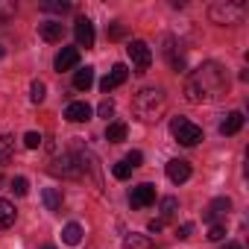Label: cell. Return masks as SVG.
I'll return each instance as SVG.
<instances>
[{
  "instance_id": "6da1fadb",
  "label": "cell",
  "mask_w": 249,
  "mask_h": 249,
  "mask_svg": "<svg viewBox=\"0 0 249 249\" xmlns=\"http://www.w3.org/2000/svg\"><path fill=\"white\" fill-rule=\"evenodd\" d=\"M226 91H229V76H226V68L217 62H202L196 71H191V76L185 82V100L194 106L214 103Z\"/></svg>"
},
{
  "instance_id": "7a4b0ae2",
  "label": "cell",
  "mask_w": 249,
  "mask_h": 249,
  "mask_svg": "<svg viewBox=\"0 0 249 249\" xmlns=\"http://www.w3.org/2000/svg\"><path fill=\"white\" fill-rule=\"evenodd\" d=\"M164 108H167V100H164V91L161 88H144L132 100V111L144 123H156L164 114Z\"/></svg>"
},
{
  "instance_id": "3957f363",
  "label": "cell",
  "mask_w": 249,
  "mask_h": 249,
  "mask_svg": "<svg viewBox=\"0 0 249 249\" xmlns=\"http://www.w3.org/2000/svg\"><path fill=\"white\" fill-rule=\"evenodd\" d=\"M246 15V6L237 3V0H217V3H211L208 9V18L220 27H231V24H240Z\"/></svg>"
},
{
  "instance_id": "277c9868",
  "label": "cell",
  "mask_w": 249,
  "mask_h": 249,
  "mask_svg": "<svg viewBox=\"0 0 249 249\" xmlns=\"http://www.w3.org/2000/svg\"><path fill=\"white\" fill-rule=\"evenodd\" d=\"M170 135L179 144H185V147H196L202 141V129L196 126V123H191L188 117H173L170 120Z\"/></svg>"
},
{
  "instance_id": "5b68a950",
  "label": "cell",
  "mask_w": 249,
  "mask_h": 249,
  "mask_svg": "<svg viewBox=\"0 0 249 249\" xmlns=\"http://www.w3.org/2000/svg\"><path fill=\"white\" fill-rule=\"evenodd\" d=\"M126 53L135 65V73H147V68L153 65V50L147 47V41H129Z\"/></svg>"
},
{
  "instance_id": "8992f818",
  "label": "cell",
  "mask_w": 249,
  "mask_h": 249,
  "mask_svg": "<svg viewBox=\"0 0 249 249\" xmlns=\"http://www.w3.org/2000/svg\"><path fill=\"white\" fill-rule=\"evenodd\" d=\"M153 202H156V185L141 182V185L132 188V194H129V205H132V208H147V205H153Z\"/></svg>"
},
{
  "instance_id": "52a82bcc",
  "label": "cell",
  "mask_w": 249,
  "mask_h": 249,
  "mask_svg": "<svg viewBox=\"0 0 249 249\" xmlns=\"http://www.w3.org/2000/svg\"><path fill=\"white\" fill-rule=\"evenodd\" d=\"M53 173H59V176H79L82 173V167H79V156H71V153H65V156H59L56 161H53V167H50Z\"/></svg>"
},
{
  "instance_id": "ba28073f",
  "label": "cell",
  "mask_w": 249,
  "mask_h": 249,
  "mask_svg": "<svg viewBox=\"0 0 249 249\" xmlns=\"http://www.w3.org/2000/svg\"><path fill=\"white\" fill-rule=\"evenodd\" d=\"M73 36H76V44L79 47H94V24L88 21V18H76V24H73Z\"/></svg>"
},
{
  "instance_id": "9c48e42d",
  "label": "cell",
  "mask_w": 249,
  "mask_h": 249,
  "mask_svg": "<svg viewBox=\"0 0 249 249\" xmlns=\"http://www.w3.org/2000/svg\"><path fill=\"white\" fill-rule=\"evenodd\" d=\"M167 179H170L173 185L188 182V179H191V161H185V159H173V161H167Z\"/></svg>"
},
{
  "instance_id": "30bf717a",
  "label": "cell",
  "mask_w": 249,
  "mask_h": 249,
  "mask_svg": "<svg viewBox=\"0 0 249 249\" xmlns=\"http://www.w3.org/2000/svg\"><path fill=\"white\" fill-rule=\"evenodd\" d=\"M126 76H129V71H126V65H114L111 68V73L108 76H103V82H100V88L108 94V91H114L117 85H123L126 82Z\"/></svg>"
},
{
  "instance_id": "8fae6325",
  "label": "cell",
  "mask_w": 249,
  "mask_h": 249,
  "mask_svg": "<svg viewBox=\"0 0 249 249\" xmlns=\"http://www.w3.org/2000/svg\"><path fill=\"white\" fill-rule=\"evenodd\" d=\"M65 117H68L71 123H85V120L91 117V106H88L85 100H73V103H68Z\"/></svg>"
},
{
  "instance_id": "7c38bea8",
  "label": "cell",
  "mask_w": 249,
  "mask_h": 249,
  "mask_svg": "<svg viewBox=\"0 0 249 249\" xmlns=\"http://www.w3.org/2000/svg\"><path fill=\"white\" fill-rule=\"evenodd\" d=\"M53 65H56V71H59V73H62V71L76 68V65H79V50H76V47H62Z\"/></svg>"
},
{
  "instance_id": "4fadbf2b",
  "label": "cell",
  "mask_w": 249,
  "mask_h": 249,
  "mask_svg": "<svg viewBox=\"0 0 249 249\" xmlns=\"http://www.w3.org/2000/svg\"><path fill=\"white\" fill-rule=\"evenodd\" d=\"M38 33H41V38L50 41V44H56V41L65 38V27H62V21H44V24H38Z\"/></svg>"
},
{
  "instance_id": "5bb4252c",
  "label": "cell",
  "mask_w": 249,
  "mask_h": 249,
  "mask_svg": "<svg viewBox=\"0 0 249 249\" xmlns=\"http://www.w3.org/2000/svg\"><path fill=\"white\" fill-rule=\"evenodd\" d=\"M229 208H231V199H229V196H220V199H214V202H211V208H208L202 217H205V223H217L220 217H226V214H229Z\"/></svg>"
},
{
  "instance_id": "9a60e30c",
  "label": "cell",
  "mask_w": 249,
  "mask_h": 249,
  "mask_svg": "<svg viewBox=\"0 0 249 249\" xmlns=\"http://www.w3.org/2000/svg\"><path fill=\"white\" fill-rule=\"evenodd\" d=\"M240 129H243V114H240V111H229L226 120L220 123V132H223V135H237Z\"/></svg>"
},
{
  "instance_id": "2e32d148",
  "label": "cell",
  "mask_w": 249,
  "mask_h": 249,
  "mask_svg": "<svg viewBox=\"0 0 249 249\" xmlns=\"http://www.w3.org/2000/svg\"><path fill=\"white\" fill-rule=\"evenodd\" d=\"M164 56H167V62H170V68H173L176 73H182V71H185V56H182V50L176 53V41H173V38H167Z\"/></svg>"
},
{
  "instance_id": "e0dca14e",
  "label": "cell",
  "mask_w": 249,
  "mask_h": 249,
  "mask_svg": "<svg viewBox=\"0 0 249 249\" xmlns=\"http://www.w3.org/2000/svg\"><path fill=\"white\" fill-rule=\"evenodd\" d=\"M91 85H94V68H79L73 73V88L76 91H88Z\"/></svg>"
},
{
  "instance_id": "ac0fdd59",
  "label": "cell",
  "mask_w": 249,
  "mask_h": 249,
  "mask_svg": "<svg viewBox=\"0 0 249 249\" xmlns=\"http://www.w3.org/2000/svg\"><path fill=\"white\" fill-rule=\"evenodd\" d=\"M15 205L9 202V199H3V196H0V231H3V229H9L12 223H15Z\"/></svg>"
},
{
  "instance_id": "d6986e66",
  "label": "cell",
  "mask_w": 249,
  "mask_h": 249,
  "mask_svg": "<svg viewBox=\"0 0 249 249\" xmlns=\"http://www.w3.org/2000/svg\"><path fill=\"white\" fill-rule=\"evenodd\" d=\"M123 249H156V243L147 237V234H126V240H123Z\"/></svg>"
},
{
  "instance_id": "ffe728a7",
  "label": "cell",
  "mask_w": 249,
  "mask_h": 249,
  "mask_svg": "<svg viewBox=\"0 0 249 249\" xmlns=\"http://www.w3.org/2000/svg\"><path fill=\"white\" fill-rule=\"evenodd\" d=\"M126 123H108L106 126V141H111V144H120V141H126Z\"/></svg>"
},
{
  "instance_id": "44dd1931",
  "label": "cell",
  "mask_w": 249,
  "mask_h": 249,
  "mask_svg": "<svg viewBox=\"0 0 249 249\" xmlns=\"http://www.w3.org/2000/svg\"><path fill=\"white\" fill-rule=\"evenodd\" d=\"M41 199H44L47 211H59V208H62V191H59V188H44Z\"/></svg>"
},
{
  "instance_id": "7402d4cb",
  "label": "cell",
  "mask_w": 249,
  "mask_h": 249,
  "mask_svg": "<svg viewBox=\"0 0 249 249\" xmlns=\"http://www.w3.org/2000/svg\"><path fill=\"white\" fill-rule=\"evenodd\" d=\"M62 240H65L68 246H76V243L82 240V226H79V223H68V226L62 229Z\"/></svg>"
},
{
  "instance_id": "603a6c76",
  "label": "cell",
  "mask_w": 249,
  "mask_h": 249,
  "mask_svg": "<svg viewBox=\"0 0 249 249\" xmlns=\"http://www.w3.org/2000/svg\"><path fill=\"white\" fill-rule=\"evenodd\" d=\"M41 9H44V12H59V15H65V12H71V3H68V0H44Z\"/></svg>"
},
{
  "instance_id": "cb8c5ba5",
  "label": "cell",
  "mask_w": 249,
  "mask_h": 249,
  "mask_svg": "<svg viewBox=\"0 0 249 249\" xmlns=\"http://www.w3.org/2000/svg\"><path fill=\"white\" fill-rule=\"evenodd\" d=\"M44 97H47V85H44L41 79H36V82L30 85V100H33V103H41Z\"/></svg>"
},
{
  "instance_id": "d4e9b609",
  "label": "cell",
  "mask_w": 249,
  "mask_h": 249,
  "mask_svg": "<svg viewBox=\"0 0 249 249\" xmlns=\"http://www.w3.org/2000/svg\"><path fill=\"white\" fill-rule=\"evenodd\" d=\"M176 211H179V199H176V196H164V199H161V217L167 220V217H173Z\"/></svg>"
},
{
  "instance_id": "484cf974",
  "label": "cell",
  "mask_w": 249,
  "mask_h": 249,
  "mask_svg": "<svg viewBox=\"0 0 249 249\" xmlns=\"http://www.w3.org/2000/svg\"><path fill=\"white\" fill-rule=\"evenodd\" d=\"M226 237V223H211V229H208V240L211 243H220Z\"/></svg>"
},
{
  "instance_id": "4316f807",
  "label": "cell",
  "mask_w": 249,
  "mask_h": 249,
  "mask_svg": "<svg viewBox=\"0 0 249 249\" xmlns=\"http://www.w3.org/2000/svg\"><path fill=\"white\" fill-rule=\"evenodd\" d=\"M12 135H6V138H0V164L3 161H9V156H12Z\"/></svg>"
},
{
  "instance_id": "83f0119b",
  "label": "cell",
  "mask_w": 249,
  "mask_h": 249,
  "mask_svg": "<svg viewBox=\"0 0 249 249\" xmlns=\"http://www.w3.org/2000/svg\"><path fill=\"white\" fill-rule=\"evenodd\" d=\"M111 173H114V179H129V176H132V167H129L126 161H117V164L111 167Z\"/></svg>"
},
{
  "instance_id": "f1b7e54d",
  "label": "cell",
  "mask_w": 249,
  "mask_h": 249,
  "mask_svg": "<svg viewBox=\"0 0 249 249\" xmlns=\"http://www.w3.org/2000/svg\"><path fill=\"white\" fill-rule=\"evenodd\" d=\"M12 191H15L18 196H27V194H30V182H27L24 176H15V179H12Z\"/></svg>"
},
{
  "instance_id": "f546056e",
  "label": "cell",
  "mask_w": 249,
  "mask_h": 249,
  "mask_svg": "<svg viewBox=\"0 0 249 249\" xmlns=\"http://www.w3.org/2000/svg\"><path fill=\"white\" fill-rule=\"evenodd\" d=\"M12 15H15V3H9V0H0V24H6Z\"/></svg>"
},
{
  "instance_id": "4dcf8cb0",
  "label": "cell",
  "mask_w": 249,
  "mask_h": 249,
  "mask_svg": "<svg viewBox=\"0 0 249 249\" xmlns=\"http://www.w3.org/2000/svg\"><path fill=\"white\" fill-rule=\"evenodd\" d=\"M24 147H27V150H38V147H41V135H38V132H27V135H24Z\"/></svg>"
},
{
  "instance_id": "1f68e13d",
  "label": "cell",
  "mask_w": 249,
  "mask_h": 249,
  "mask_svg": "<svg viewBox=\"0 0 249 249\" xmlns=\"http://www.w3.org/2000/svg\"><path fill=\"white\" fill-rule=\"evenodd\" d=\"M97 114H100V117H106V120H108V117H111V114H114V103H111V100H103V103H100V106H97Z\"/></svg>"
},
{
  "instance_id": "d6a6232c",
  "label": "cell",
  "mask_w": 249,
  "mask_h": 249,
  "mask_svg": "<svg viewBox=\"0 0 249 249\" xmlns=\"http://www.w3.org/2000/svg\"><path fill=\"white\" fill-rule=\"evenodd\" d=\"M123 36H126V27H123L120 21H114V24L108 27V38H114V41H117V38H123Z\"/></svg>"
},
{
  "instance_id": "836d02e7",
  "label": "cell",
  "mask_w": 249,
  "mask_h": 249,
  "mask_svg": "<svg viewBox=\"0 0 249 249\" xmlns=\"http://www.w3.org/2000/svg\"><path fill=\"white\" fill-rule=\"evenodd\" d=\"M123 161H126V164H129V167H132V170H135V167H141V161H144V156H141V153H138V150H132V153H129V156H126V159H123Z\"/></svg>"
},
{
  "instance_id": "e575fe53",
  "label": "cell",
  "mask_w": 249,
  "mask_h": 249,
  "mask_svg": "<svg viewBox=\"0 0 249 249\" xmlns=\"http://www.w3.org/2000/svg\"><path fill=\"white\" fill-rule=\"evenodd\" d=\"M191 231H194V223H182V226L176 229V237H179V240H188Z\"/></svg>"
},
{
  "instance_id": "d590c367",
  "label": "cell",
  "mask_w": 249,
  "mask_h": 249,
  "mask_svg": "<svg viewBox=\"0 0 249 249\" xmlns=\"http://www.w3.org/2000/svg\"><path fill=\"white\" fill-rule=\"evenodd\" d=\"M147 229H150L153 234H159V231L164 229V220H150V226H147Z\"/></svg>"
},
{
  "instance_id": "8d00e7d4",
  "label": "cell",
  "mask_w": 249,
  "mask_h": 249,
  "mask_svg": "<svg viewBox=\"0 0 249 249\" xmlns=\"http://www.w3.org/2000/svg\"><path fill=\"white\" fill-rule=\"evenodd\" d=\"M223 249H243L240 243H234V240H229V243H223Z\"/></svg>"
},
{
  "instance_id": "74e56055",
  "label": "cell",
  "mask_w": 249,
  "mask_h": 249,
  "mask_svg": "<svg viewBox=\"0 0 249 249\" xmlns=\"http://www.w3.org/2000/svg\"><path fill=\"white\" fill-rule=\"evenodd\" d=\"M41 249H56V246H41Z\"/></svg>"
}]
</instances>
